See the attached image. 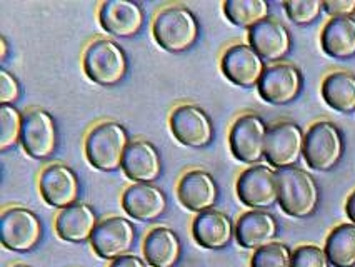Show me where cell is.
<instances>
[{
    "label": "cell",
    "mask_w": 355,
    "mask_h": 267,
    "mask_svg": "<svg viewBox=\"0 0 355 267\" xmlns=\"http://www.w3.org/2000/svg\"><path fill=\"white\" fill-rule=\"evenodd\" d=\"M130 137L121 122L105 121L97 124L85 137V155L98 171L122 169L123 157L130 146Z\"/></svg>",
    "instance_id": "obj_1"
},
{
    "label": "cell",
    "mask_w": 355,
    "mask_h": 267,
    "mask_svg": "<svg viewBox=\"0 0 355 267\" xmlns=\"http://www.w3.org/2000/svg\"><path fill=\"white\" fill-rule=\"evenodd\" d=\"M157 44L171 53L187 52L199 40L200 26L196 14L185 6L165 7L152 26Z\"/></svg>",
    "instance_id": "obj_2"
},
{
    "label": "cell",
    "mask_w": 355,
    "mask_h": 267,
    "mask_svg": "<svg viewBox=\"0 0 355 267\" xmlns=\"http://www.w3.org/2000/svg\"><path fill=\"white\" fill-rule=\"evenodd\" d=\"M279 204L292 217H309L319 207L320 191L315 179L300 167L277 171Z\"/></svg>",
    "instance_id": "obj_3"
},
{
    "label": "cell",
    "mask_w": 355,
    "mask_h": 267,
    "mask_svg": "<svg viewBox=\"0 0 355 267\" xmlns=\"http://www.w3.org/2000/svg\"><path fill=\"white\" fill-rule=\"evenodd\" d=\"M84 71L90 80L104 87H110L125 79L129 71V59L117 42L109 39H97L87 47L84 53Z\"/></svg>",
    "instance_id": "obj_4"
},
{
    "label": "cell",
    "mask_w": 355,
    "mask_h": 267,
    "mask_svg": "<svg viewBox=\"0 0 355 267\" xmlns=\"http://www.w3.org/2000/svg\"><path fill=\"white\" fill-rule=\"evenodd\" d=\"M344 155V137L340 129L329 121L315 122L305 134L304 159L313 171L327 172Z\"/></svg>",
    "instance_id": "obj_5"
},
{
    "label": "cell",
    "mask_w": 355,
    "mask_h": 267,
    "mask_svg": "<svg viewBox=\"0 0 355 267\" xmlns=\"http://www.w3.org/2000/svg\"><path fill=\"white\" fill-rule=\"evenodd\" d=\"M269 127L257 114H245L232 124L229 142L234 157L249 166H259L266 159Z\"/></svg>",
    "instance_id": "obj_6"
},
{
    "label": "cell",
    "mask_w": 355,
    "mask_h": 267,
    "mask_svg": "<svg viewBox=\"0 0 355 267\" xmlns=\"http://www.w3.org/2000/svg\"><path fill=\"white\" fill-rule=\"evenodd\" d=\"M42 223L26 207H10L0 219V239L12 252H28L42 241Z\"/></svg>",
    "instance_id": "obj_7"
},
{
    "label": "cell",
    "mask_w": 355,
    "mask_h": 267,
    "mask_svg": "<svg viewBox=\"0 0 355 267\" xmlns=\"http://www.w3.org/2000/svg\"><path fill=\"white\" fill-rule=\"evenodd\" d=\"M305 132L295 122L286 121L270 127L266 142V160L275 169L295 167L304 157Z\"/></svg>",
    "instance_id": "obj_8"
},
{
    "label": "cell",
    "mask_w": 355,
    "mask_h": 267,
    "mask_svg": "<svg viewBox=\"0 0 355 267\" xmlns=\"http://www.w3.org/2000/svg\"><path fill=\"white\" fill-rule=\"evenodd\" d=\"M173 137L192 149H204L214 141V122L204 109L196 104H182L171 114Z\"/></svg>",
    "instance_id": "obj_9"
},
{
    "label": "cell",
    "mask_w": 355,
    "mask_h": 267,
    "mask_svg": "<svg viewBox=\"0 0 355 267\" xmlns=\"http://www.w3.org/2000/svg\"><path fill=\"white\" fill-rule=\"evenodd\" d=\"M237 196L254 211L269 209L279 203L277 171L269 166H252L237 179Z\"/></svg>",
    "instance_id": "obj_10"
},
{
    "label": "cell",
    "mask_w": 355,
    "mask_h": 267,
    "mask_svg": "<svg viewBox=\"0 0 355 267\" xmlns=\"http://www.w3.org/2000/svg\"><path fill=\"white\" fill-rule=\"evenodd\" d=\"M20 142L32 159H51L59 147V130L52 114L44 109H35L24 116Z\"/></svg>",
    "instance_id": "obj_11"
},
{
    "label": "cell",
    "mask_w": 355,
    "mask_h": 267,
    "mask_svg": "<svg viewBox=\"0 0 355 267\" xmlns=\"http://www.w3.org/2000/svg\"><path fill=\"white\" fill-rule=\"evenodd\" d=\"M135 227L125 217H107L98 223L90 244L102 259H115L127 256L135 246Z\"/></svg>",
    "instance_id": "obj_12"
},
{
    "label": "cell",
    "mask_w": 355,
    "mask_h": 267,
    "mask_svg": "<svg viewBox=\"0 0 355 267\" xmlns=\"http://www.w3.org/2000/svg\"><path fill=\"white\" fill-rule=\"evenodd\" d=\"M302 72L292 64H274L266 69L257 89L260 97L272 105H287L300 96Z\"/></svg>",
    "instance_id": "obj_13"
},
{
    "label": "cell",
    "mask_w": 355,
    "mask_h": 267,
    "mask_svg": "<svg viewBox=\"0 0 355 267\" xmlns=\"http://www.w3.org/2000/svg\"><path fill=\"white\" fill-rule=\"evenodd\" d=\"M39 187L45 203L60 211L77 204L80 197L78 175L65 164H52L45 167L40 174Z\"/></svg>",
    "instance_id": "obj_14"
},
{
    "label": "cell",
    "mask_w": 355,
    "mask_h": 267,
    "mask_svg": "<svg viewBox=\"0 0 355 267\" xmlns=\"http://www.w3.org/2000/svg\"><path fill=\"white\" fill-rule=\"evenodd\" d=\"M220 67L227 80L249 89L259 85L267 65L249 44H235L224 52Z\"/></svg>",
    "instance_id": "obj_15"
},
{
    "label": "cell",
    "mask_w": 355,
    "mask_h": 267,
    "mask_svg": "<svg viewBox=\"0 0 355 267\" xmlns=\"http://www.w3.org/2000/svg\"><path fill=\"white\" fill-rule=\"evenodd\" d=\"M98 22L107 34L119 39H132L146 26V14L137 2L107 0L98 9Z\"/></svg>",
    "instance_id": "obj_16"
},
{
    "label": "cell",
    "mask_w": 355,
    "mask_h": 267,
    "mask_svg": "<svg viewBox=\"0 0 355 267\" xmlns=\"http://www.w3.org/2000/svg\"><path fill=\"white\" fill-rule=\"evenodd\" d=\"M249 45L266 62H280L292 51V35L282 22L267 19L249 31Z\"/></svg>",
    "instance_id": "obj_17"
},
{
    "label": "cell",
    "mask_w": 355,
    "mask_h": 267,
    "mask_svg": "<svg viewBox=\"0 0 355 267\" xmlns=\"http://www.w3.org/2000/svg\"><path fill=\"white\" fill-rule=\"evenodd\" d=\"M180 203L192 212H205L214 209L218 199V186L214 175L207 171H189L177 186Z\"/></svg>",
    "instance_id": "obj_18"
},
{
    "label": "cell",
    "mask_w": 355,
    "mask_h": 267,
    "mask_svg": "<svg viewBox=\"0 0 355 267\" xmlns=\"http://www.w3.org/2000/svg\"><path fill=\"white\" fill-rule=\"evenodd\" d=\"M122 207L140 223H150L167 211V196L154 184H132L123 191Z\"/></svg>",
    "instance_id": "obj_19"
},
{
    "label": "cell",
    "mask_w": 355,
    "mask_h": 267,
    "mask_svg": "<svg viewBox=\"0 0 355 267\" xmlns=\"http://www.w3.org/2000/svg\"><path fill=\"white\" fill-rule=\"evenodd\" d=\"M122 171L134 184H152L162 174L159 149L148 141L132 142L123 157Z\"/></svg>",
    "instance_id": "obj_20"
},
{
    "label": "cell",
    "mask_w": 355,
    "mask_h": 267,
    "mask_svg": "<svg viewBox=\"0 0 355 267\" xmlns=\"http://www.w3.org/2000/svg\"><path fill=\"white\" fill-rule=\"evenodd\" d=\"M279 224L267 211H250L235 224V239L243 249L259 250L277 239Z\"/></svg>",
    "instance_id": "obj_21"
},
{
    "label": "cell",
    "mask_w": 355,
    "mask_h": 267,
    "mask_svg": "<svg viewBox=\"0 0 355 267\" xmlns=\"http://www.w3.org/2000/svg\"><path fill=\"white\" fill-rule=\"evenodd\" d=\"M192 234L202 248L218 250L227 248L234 239L235 225L225 212L210 209L197 214L192 224Z\"/></svg>",
    "instance_id": "obj_22"
},
{
    "label": "cell",
    "mask_w": 355,
    "mask_h": 267,
    "mask_svg": "<svg viewBox=\"0 0 355 267\" xmlns=\"http://www.w3.org/2000/svg\"><path fill=\"white\" fill-rule=\"evenodd\" d=\"M97 225V212L85 203H77L67 209H62L55 219V231L60 239L73 244L92 239Z\"/></svg>",
    "instance_id": "obj_23"
},
{
    "label": "cell",
    "mask_w": 355,
    "mask_h": 267,
    "mask_svg": "<svg viewBox=\"0 0 355 267\" xmlns=\"http://www.w3.org/2000/svg\"><path fill=\"white\" fill-rule=\"evenodd\" d=\"M144 256L150 267H175L182 256V242L171 227H154L144 239Z\"/></svg>",
    "instance_id": "obj_24"
},
{
    "label": "cell",
    "mask_w": 355,
    "mask_h": 267,
    "mask_svg": "<svg viewBox=\"0 0 355 267\" xmlns=\"http://www.w3.org/2000/svg\"><path fill=\"white\" fill-rule=\"evenodd\" d=\"M324 52L334 59H350L355 55V17L330 19L320 35Z\"/></svg>",
    "instance_id": "obj_25"
},
{
    "label": "cell",
    "mask_w": 355,
    "mask_h": 267,
    "mask_svg": "<svg viewBox=\"0 0 355 267\" xmlns=\"http://www.w3.org/2000/svg\"><path fill=\"white\" fill-rule=\"evenodd\" d=\"M322 97L325 104L342 114L355 110V76L350 72H332L322 82Z\"/></svg>",
    "instance_id": "obj_26"
},
{
    "label": "cell",
    "mask_w": 355,
    "mask_h": 267,
    "mask_svg": "<svg viewBox=\"0 0 355 267\" xmlns=\"http://www.w3.org/2000/svg\"><path fill=\"white\" fill-rule=\"evenodd\" d=\"M324 250L332 267H355V224H342L334 229Z\"/></svg>",
    "instance_id": "obj_27"
},
{
    "label": "cell",
    "mask_w": 355,
    "mask_h": 267,
    "mask_svg": "<svg viewBox=\"0 0 355 267\" xmlns=\"http://www.w3.org/2000/svg\"><path fill=\"white\" fill-rule=\"evenodd\" d=\"M225 17L235 27L254 28L269 19L270 6L266 0H227L224 3Z\"/></svg>",
    "instance_id": "obj_28"
},
{
    "label": "cell",
    "mask_w": 355,
    "mask_h": 267,
    "mask_svg": "<svg viewBox=\"0 0 355 267\" xmlns=\"http://www.w3.org/2000/svg\"><path fill=\"white\" fill-rule=\"evenodd\" d=\"M24 116L14 105H0V150H9L22 139Z\"/></svg>",
    "instance_id": "obj_29"
},
{
    "label": "cell",
    "mask_w": 355,
    "mask_h": 267,
    "mask_svg": "<svg viewBox=\"0 0 355 267\" xmlns=\"http://www.w3.org/2000/svg\"><path fill=\"white\" fill-rule=\"evenodd\" d=\"M292 252L282 242H272L266 248L255 250L250 267H292Z\"/></svg>",
    "instance_id": "obj_30"
},
{
    "label": "cell",
    "mask_w": 355,
    "mask_h": 267,
    "mask_svg": "<svg viewBox=\"0 0 355 267\" xmlns=\"http://www.w3.org/2000/svg\"><path fill=\"white\" fill-rule=\"evenodd\" d=\"M284 9H286L287 17L295 26L305 27L320 17L324 12V2L320 0H287L284 2Z\"/></svg>",
    "instance_id": "obj_31"
},
{
    "label": "cell",
    "mask_w": 355,
    "mask_h": 267,
    "mask_svg": "<svg viewBox=\"0 0 355 267\" xmlns=\"http://www.w3.org/2000/svg\"><path fill=\"white\" fill-rule=\"evenodd\" d=\"M292 267H332L327 254L317 246H300L294 250Z\"/></svg>",
    "instance_id": "obj_32"
},
{
    "label": "cell",
    "mask_w": 355,
    "mask_h": 267,
    "mask_svg": "<svg viewBox=\"0 0 355 267\" xmlns=\"http://www.w3.org/2000/svg\"><path fill=\"white\" fill-rule=\"evenodd\" d=\"M20 97V84L17 77L7 69H0V102L2 105H14Z\"/></svg>",
    "instance_id": "obj_33"
},
{
    "label": "cell",
    "mask_w": 355,
    "mask_h": 267,
    "mask_svg": "<svg viewBox=\"0 0 355 267\" xmlns=\"http://www.w3.org/2000/svg\"><path fill=\"white\" fill-rule=\"evenodd\" d=\"M324 12L332 19L355 17V0H327Z\"/></svg>",
    "instance_id": "obj_34"
},
{
    "label": "cell",
    "mask_w": 355,
    "mask_h": 267,
    "mask_svg": "<svg viewBox=\"0 0 355 267\" xmlns=\"http://www.w3.org/2000/svg\"><path fill=\"white\" fill-rule=\"evenodd\" d=\"M110 267H147L146 262L142 261L139 256H134V254H127V256H122L119 259L112 261Z\"/></svg>",
    "instance_id": "obj_35"
},
{
    "label": "cell",
    "mask_w": 355,
    "mask_h": 267,
    "mask_svg": "<svg viewBox=\"0 0 355 267\" xmlns=\"http://www.w3.org/2000/svg\"><path fill=\"white\" fill-rule=\"evenodd\" d=\"M345 212H347V216H349V219L352 221V224H355V191L350 194L349 199H347Z\"/></svg>",
    "instance_id": "obj_36"
},
{
    "label": "cell",
    "mask_w": 355,
    "mask_h": 267,
    "mask_svg": "<svg viewBox=\"0 0 355 267\" xmlns=\"http://www.w3.org/2000/svg\"><path fill=\"white\" fill-rule=\"evenodd\" d=\"M9 57V44H7L6 37H0V60H6Z\"/></svg>",
    "instance_id": "obj_37"
},
{
    "label": "cell",
    "mask_w": 355,
    "mask_h": 267,
    "mask_svg": "<svg viewBox=\"0 0 355 267\" xmlns=\"http://www.w3.org/2000/svg\"><path fill=\"white\" fill-rule=\"evenodd\" d=\"M14 267H32V266H27V264H17V266H14Z\"/></svg>",
    "instance_id": "obj_38"
}]
</instances>
